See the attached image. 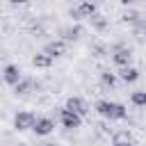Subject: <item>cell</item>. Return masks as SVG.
I'll return each mask as SVG.
<instances>
[{
	"label": "cell",
	"instance_id": "obj_1",
	"mask_svg": "<svg viewBox=\"0 0 146 146\" xmlns=\"http://www.w3.org/2000/svg\"><path fill=\"white\" fill-rule=\"evenodd\" d=\"M96 112H98L103 119H110V121H119V119H125V116H128L125 105L114 103V100H98V103H96Z\"/></svg>",
	"mask_w": 146,
	"mask_h": 146
},
{
	"label": "cell",
	"instance_id": "obj_2",
	"mask_svg": "<svg viewBox=\"0 0 146 146\" xmlns=\"http://www.w3.org/2000/svg\"><path fill=\"white\" fill-rule=\"evenodd\" d=\"M110 55H112V62H114L119 68H125V66H130V62H132V50L125 48V46H119V43L110 48Z\"/></svg>",
	"mask_w": 146,
	"mask_h": 146
},
{
	"label": "cell",
	"instance_id": "obj_3",
	"mask_svg": "<svg viewBox=\"0 0 146 146\" xmlns=\"http://www.w3.org/2000/svg\"><path fill=\"white\" fill-rule=\"evenodd\" d=\"M94 14H98V7L96 2H78L75 7L68 9V16L73 21H80V18H91Z\"/></svg>",
	"mask_w": 146,
	"mask_h": 146
},
{
	"label": "cell",
	"instance_id": "obj_4",
	"mask_svg": "<svg viewBox=\"0 0 146 146\" xmlns=\"http://www.w3.org/2000/svg\"><path fill=\"white\" fill-rule=\"evenodd\" d=\"M34 121H36V116H34L32 112H16V114H14V128H16L18 132L32 130V128H34Z\"/></svg>",
	"mask_w": 146,
	"mask_h": 146
},
{
	"label": "cell",
	"instance_id": "obj_5",
	"mask_svg": "<svg viewBox=\"0 0 146 146\" xmlns=\"http://www.w3.org/2000/svg\"><path fill=\"white\" fill-rule=\"evenodd\" d=\"M32 132H34V135H39V137H48V135H52V132H55V121H52L50 116H36Z\"/></svg>",
	"mask_w": 146,
	"mask_h": 146
},
{
	"label": "cell",
	"instance_id": "obj_6",
	"mask_svg": "<svg viewBox=\"0 0 146 146\" xmlns=\"http://www.w3.org/2000/svg\"><path fill=\"white\" fill-rule=\"evenodd\" d=\"M43 52H46L50 59L62 57V55L66 52V41H62V39H52V41H48V43L43 46Z\"/></svg>",
	"mask_w": 146,
	"mask_h": 146
},
{
	"label": "cell",
	"instance_id": "obj_7",
	"mask_svg": "<svg viewBox=\"0 0 146 146\" xmlns=\"http://www.w3.org/2000/svg\"><path fill=\"white\" fill-rule=\"evenodd\" d=\"M2 80H5L7 84L16 87V84L23 80V73H21V68H18L16 64H7V66L2 68Z\"/></svg>",
	"mask_w": 146,
	"mask_h": 146
},
{
	"label": "cell",
	"instance_id": "obj_8",
	"mask_svg": "<svg viewBox=\"0 0 146 146\" xmlns=\"http://www.w3.org/2000/svg\"><path fill=\"white\" fill-rule=\"evenodd\" d=\"M66 110L73 112V114H78V116H84V114L89 112V105H87L84 98H80V96H71V98L66 100Z\"/></svg>",
	"mask_w": 146,
	"mask_h": 146
},
{
	"label": "cell",
	"instance_id": "obj_9",
	"mask_svg": "<svg viewBox=\"0 0 146 146\" xmlns=\"http://www.w3.org/2000/svg\"><path fill=\"white\" fill-rule=\"evenodd\" d=\"M59 121H62V125H64L66 130H75V128H80V125H82V116H78V114L68 112L66 107L59 112Z\"/></svg>",
	"mask_w": 146,
	"mask_h": 146
},
{
	"label": "cell",
	"instance_id": "obj_10",
	"mask_svg": "<svg viewBox=\"0 0 146 146\" xmlns=\"http://www.w3.org/2000/svg\"><path fill=\"white\" fill-rule=\"evenodd\" d=\"M119 80L121 82H125V84H130V82H135V80H139V71L135 68V66H125V68H119Z\"/></svg>",
	"mask_w": 146,
	"mask_h": 146
},
{
	"label": "cell",
	"instance_id": "obj_11",
	"mask_svg": "<svg viewBox=\"0 0 146 146\" xmlns=\"http://www.w3.org/2000/svg\"><path fill=\"white\" fill-rule=\"evenodd\" d=\"M62 41H75L80 34H82V30H80V25H68V27H62Z\"/></svg>",
	"mask_w": 146,
	"mask_h": 146
},
{
	"label": "cell",
	"instance_id": "obj_12",
	"mask_svg": "<svg viewBox=\"0 0 146 146\" xmlns=\"http://www.w3.org/2000/svg\"><path fill=\"white\" fill-rule=\"evenodd\" d=\"M116 80H119V75L112 73V71H103V73H100V84H103L105 89H114V87H116Z\"/></svg>",
	"mask_w": 146,
	"mask_h": 146
},
{
	"label": "cell",
	"instance_id": "obj_13",
	"mask_svg": "<svg viewBox=\"0 0 146 146\" xmlns=\"http://www.w3.org/2000/svg\"><path fill=\"white\" fill-rule=\"evenodd\" d=\"M52 64V59L46 55V52H36L34 57H32V66H36V68H48Z\"/></svg>",
	"mask_w": 146,
	"mask_h": 146
},
{
	"label": "cell",
	"instance_id": "obj_14",
	"mask_svg": "<svg viewBox=\"0 0 146 146\" xmlns=\"http://www.w3.org/2000/svg\"><path fill=\"white\" fill-rule=\"evenodd\" d=\"M130 100H132V105L135 107H146V91H132L130 94Z\"/></svg>",
	"mask_w": 146,
	"mask_h": 146
},
{
	"label": "cell",
	"instance_id": "obj_15",
	"mask_svg": "<svg viewBox=\"0 0 146 146\" xmlns=\"http://www.w3.org/2000/svg\"><path fill=\"white\" fill-rule=\"evenodd\" d=\"M89 21H91V27H94V30H98V32L107 27V18H105V16H100V14H94Z\"/></svg>",
	"mask_w": 146,
	"mask_h": 146
},
{
	"label": "cell",
	"instance_id": "obj_16",
	"mask_svg": "<svg viewBox=\"0 0 146 146\" xmlns=\"http://www.w3.org/2000/svg\"><path fill=\"white\" fill-rule=\"evenodd\" d=\"M125 23H139L141 21V14L139 11H135V9H130V11H123V16H121Z\"/></svg>",
	"mask_w": 146,
	"mask_h": 146
},
{
	"label": "cell",
	"instance_id": "obj_17",
	"mask_svg": "<svg viewBox=\"0 0 146 146\" xmlns=\"http://www.w3.org/2000/svg\"><path fill=\"white\" fill-rule=\"evenodd\" d=\"M30 87H32V80H25V78H23V80L14 87V91H16V94H21V96H25V94L30 91Z\"/></svg>",
	"mask_w": 146,
	"mask_h": 146
},
{
	"label": "cell",
	"instance_id": "obj_18",
	"mask_svg": "<svg viewBox=\"0 0 146 146\" xmlns=\"http://www.w3.org/2000/svg\"><path fill=\"white\" fill-rule=\"evenodd\" d=\"M94 52H98V57H103V55H105V46L96 43V46H94Z\"/></svg>",
	"mask_w": 146,
	"mask_h": 146
},
{
	"label": "cell",
	"instance_id": "obj_19",
	"mask_svg": "<svg viewBox=\"0 0 146 146\" xmlns=\"http://www.w3.org/2000/svg\"><path fill=\"white\" fill-rule=\"evenodd\" d=\"M41 146H57V141H43Z\"/></svg>",
	"mask_w": 146,
	"mask_h": 146
},
{
	"label": "cell",
	"instance_id": "obj_20",
	"mask_svg": "<svg viewBox=\"0 0 146 146\" xmlns=\"http://www.w3.org/2000/svg\"><path fill=\"white\" fill-rule=\"evenodd\" d=\"M114 146H137L135 141H128V144H114Z\"/></svg>",
	"mask_w": 146,
	"mask_h": 146
},
{
	"label": "cell",
	"instance_id": "obj_21",
	"mask_svg": "<svg viewBox=\"0 0 146 146\" xmlns=\"http://www.w3.org/2000/svg\"><path fill=\"white\" fill-rule=\"evenodd\" d=\"M141 27H144V34H146V23H144V25H141Z\"/></svg>",
	"mask_w": 146,
	"mask_h": 146
},
{
	"label": "cell",
	"instance_id": "obj_22",
	"mask_svg": "<svg viewBox=\"0 0 146 146\" xmlns=\"http://www.w3.org/2000/svg\"><path fill=\"white\" fill-rule=\"evenodd\" d=\"M0 80H2V73H0Z\"/></svg>",
	"mask_w": 146,
	"mask_h": 146
}]
</instances>
